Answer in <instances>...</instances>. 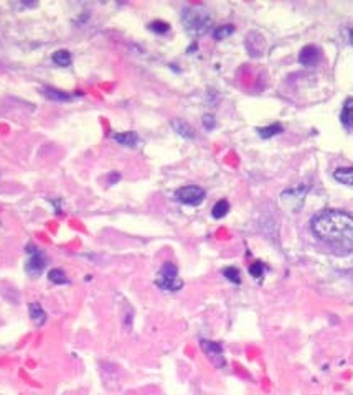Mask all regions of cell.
Wrapping results in <instances>:
<instances>
[{
	"label": "cell",
	"instance_id": "obj_12",
	"mask_svg": "<svg viewBox=\"0 0 353 395\" xmlns=\"http://www.w3.org/2000/svg\"><path fill=\"white\" fill-rule=\"evenodd\" d=\"M172 127L175 129L177 133H180L185 139H193L195 137V130L190 127V124H187L185 121H180V118H175L172 121Z\"/></svg>",
	"mask_w": 353,
	"mask_h": 395
},
{
	"label": "cell",
	"instance_id": "obj_20",
	"mask_svg": "<svg viewBox=\"0 0 353 395\" xmlns=\"http://www.w3.org/2000/svg\"><path fill=\"white\" fill-rule=\"evenodd\" d=\"M169 28H170L169 23L162 22V20H155V22H152V23H148V30H152V31H155V33H159V35L167 33Z\"/></svg>",
	"mask_w": 353,
	"mask_h": 395
},
{
	"label": "cell",
	"instance_id": "obj_16",
	"mask_svg": "<svg viewBox=\"0 0 353 395\" xmlns=\"http://www.w3.org/2000/svg\"><path fill=\"white\" fill-rule=\"evenodd\" d=\"M48 280L54 285H65V283H69L66 273L61 270V268H53V270L48 272Z\"/></svg>",
	"mask_w": 353,
	"mask_h": 395
},
{
	"label": "cell",
	"instance_id": "obj_2",
	"mask_svg": "<svg viewBox=\"0 0 353 395\" xmlns=\"http://www.w3.org/2000/svg\"><path fill=\"white\" fill-rule=\"evenodd\" d=\"M182 22L188 33L195 36L207 33L211 27L210 13L205 9H201V7H187V9H183Z\"/></svg>",
	"mask_w": 353,
	"mask_h": 395
},
{
	"label": "cell",
	"instance_id": "obj_13",
	"mask_svg": "<svg viewBox=\"0 0 353 395\" xmlns=\"http://www.w3.org/2000/svg\"><path fill=\"white\" fill-rule=\"evenodd\" d=\"M43 94H45L46 97H50V99H53V101H60V102H65V101L71 99V96H69L68 92L60 91V89H54V88H50V86H45V88H43Z\"/></svg>",
	"mask_w": 353,
	"mask_h": 395
},
{
	"label": "cell",
	"instance_id": "obj_21",
	"mask_svg": "<svg viewBox=\"0 0 353 395\" xmlns=\"http://www.w3.org/2000/svg\"><path fill=\"white\" fill-rule=\"evenodd\" d=\"M249 273L254 276V279H261L264 275V264L261 262H254L253 265L249 267Z\"/></svg>",
	"mask_w": 353,
	"mask_h": 395
},
{
	"label": "cell",
	"instance_id": "obj_5",
	"mask_svg": "<svg viewBox=\"0 0 353 395\" xmlns=\"http://www.w3.org/2000/svg\"><path fill=\"white\" fill-rule=\"evenodd\" d=\"M205 189L195 185H188L183 188H178L175 191V198L183 204H188V206H198L200 203H203L205 200Z\"/></svg>",
	"mask_w": 353,
	"mask_h": 395
},
{
	"label": "cell",
	"instance_id": "obj_6",
	"mask_svg": "<svg viewBox=\"0 0 353 395\" xmlns=\"http://www.w3.org/2000/svg\"><path fill=\"white\" fill-rule=\"evenodd\" d=\"M200 346H201L203 352L208 356V358L211 359V362H213L216 367H223L226 364V362H225V356H223V346L219 344V343L201 339Z\"/></svg>",
	"mask_w": 353,
	"mask_h": 395
},
{
	"label": "cell",
	"instance_id": "obj_8",
	"mask_svg": "<svg viewBox=\"0 0 353 395\" xmlns=\"http://www.w3.org/2000/svg\"><path fill=\"white\" fill-rule=\"evenodd\" d=\"M340 122L343 124V127H353V97H348L343 102L342 112H340Z\"/></svg>",
	"mask_w": 353,
	"mask_h": 395
},
{
	"label": "cell",
	"instance_id": "obj_7",
	"mask_svg": "<svg viewBox=\"0 0 353 395\" xmlns=\"http://www.w3.org/2000/svg\"><path fill=\"white\" fill-rule=\"evenodd\" d=\"M319 60H320V50L313 45L304 46V48L301 50V53H299V63L305 68L315 66L319 63Z\"/></svg>",
	"mask_w": 353,
	"mask_h": 395
},
{
	"label": "cell",
	"instance_id": "obj_15",
	"mask_svg": "<svg viewBox=\"0 0 353 395\" xmlns=\"http://www.w3.org/2000/svg\"><path fill=\"white\" fill-rule=\"evenodd\" d=\"M228 211H230V203L226 200H219L213 206V209H211V216L215 219H221L228 214Z\"/></svg>",
	"mask_w": 353,
	"mask_h": 395
},
{
	"label": "cell",
	"instance_id": "obj_14",
	"mask_svg": "<svg viewBox=\"0 0 353 395\" xmlns=\"http://www.w3.org/2000/svg\"><path fill=\"white\" fill-rule=\"evenodd\" d=\"M53 63L61 68L69 66L71 65V53L66 50H58L57 53H53Z\"/></svg>",
	"mask_w": 353,
	"mask_h": 395
},
{
	"label": "cell",
	"instance_id": "obj_1",
	"mask_svg": "<svg viewBox=\"0 0 353 395\" xmlns=\"http://www.w3.org/2000/svg\"><path fill=\"white\" fill-rule=\"evenodd\" d=\"M312 231L320 241L337 250H353V216L339 209H327L312 219Z\"/></svg>",
	"mask_w": 353,
	"mask_h": 395
},
{
	"label": "cell",
	"instance_id": "obj_11",
	"mask_svg": "<svg viewBox=\"0 0 353 395\" xmlns=\"http://www.w3.org/2000/svg\"><path fill=\"white\" fill-rule=\"evenodd\" d=\"M114 140L124 147H136L139 142V137L136 132H122V133H116Z\"/></svg>",
	"mask_w": 353,
	"mask_h": 395
},
{
	"label": "cell",
	"instance_id": "obj_3",
	"mask_svg": "<svg viewBox=\"0 0 353 395\" xmlns=\"http://www.w3.org/2000/svg\"><path fill=\"white\" fill-rule=\"evenodd\" d=\"M155 285L163 291H178L183 287L182 279L178 276V268L174 262H165L157 273Z\"/></svg>",
	"mask_w": 353,
	"mask_h": 395
},
{
	"label": "cell",
	"instance_id": "obj_9",
	"mask_svg": "<svg viewBox=\"0 0 353 395\" xmlns=\"http://www.w3.org/2000/svg\"><path fill=\"white\" fill-rule=\"evenodd\" d=\"M28 310H30V318H31V321H33L36 326H43L45 321H46V311L42 308V305L36 303V302H33V303H30Z\"/></svg>",
	"mask_w": 353,
	"mask_h": 395
},
{
	"label": "cell",
	"instance_id": "obj_4",
	"mask_svg": "<svg viewBox=\"0 0 353 395\" xmlns=\"http://www.w3.org/2000/svg\"><path fill=\"white\" fill-rule=\"evenodd\" d=\"M25 250L28 254L25 270L31 276H38L46 267V254L42 249H38L36 246H33V244H28V246L25 247Z\"/></svg>",
	"mask_w": 353,
	"mask_h": 395
},
{
	"label": "cell",
	"instance_id": "obj_22",
	"mask_svg": "<svg viewBox=\"0 0 353 395\" xmlns=\"http://www.w3.org/2000/svg\"><path fill=\"white\" fill-rule=\"evenodd\" d=\"M203 125H205V129H207V130H211V129L215 127V117H213V115H210V114L203 115Z\"/></svg>",
	"mask_w": 353,
	"mask_h": 395
},
{
	"label": "cell",
	"instance_id": "obj_19",
	"mask_svg": "<svg viewBox=\"0 0 353 395\" xmlns=\"http://www.w3.org/2000/svg\"><path fill=\"white\" fill-rule=\"evenodd\" d=\"M223 275L226 276V280H230L233 283H241V273L236 267H226L223 268Z\"/></svg>",
	"mask_w": 353,
	"mask_h": 395
},
{
	"label": "cell",
	"instance_id": "obj_23",
	"mask_svg": "<svg viewBox=\"0 0 353 395\" xmlns=\"http://www.w3.org/2000/svg\"><path fill=\"white\" fill-rule=\"evenodd\" d=\"M348 42H350V45H353V28L348 30Z\"/></svg>",
	"mask_w": 353,
	"mask_h": 395
},
{
	"label": "cell",
	"instance_id": "obj_18",
	"mask_svg": "<svg viewBox=\"0 0 353 395\" xmlns=\"http://www.w3.org/2000/svg\"><path fill=\"white\" fill-rule=\"evenodd\" d=\"M234 33V27L233 25H221V27H216L215 30H213V36H215V40H225V38H228V36H231Z\"/></svg>",
	"mask_w": 353,
	"mask_h": 395
},
{
	"label": "cell",
	"instance_id": "obj_17",
	"mask_svg": "<svg viewBox=\"0 0 353 395\" xmlns=\"http://www.w3.org/2000/svg\"><path fill=\"white\" fill-rule=\"evenodd\" d=\"M282 130L284 129H282L281 124H272V125H268V127L257 129V133H259V137H263V139H271L274 135H279Z\"/></svg>",
	"mask_w": 353,
	"mask_h": 395
},
{
	"label": "cell",
	"instance_id": "obj_10",
	"mask_svg": "<svg viewBox=\"0 0 353 395\" xmlns=\"http://www.w3.org/2000/svg\"><path fill=\"white\" fill-rule=\"evenodd\" d=\"M333 178L342 185L353 186V168L351 167H342L333 171Z\"/></svg>",
	"mask_w": 353,
	"mask_h": 395
}]
</instances>
